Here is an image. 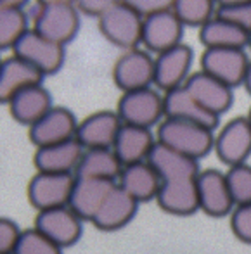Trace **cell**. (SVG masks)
I'll use <instances>...</instances> for the list:
<instances>
[{
	"mask_svg": "<svg viewBox=\"0 0 251 254\" xmlns=\"http://www.w3.org/2000/svg\"><path fill=\"white\" fill-rule=\"evenodd\" d=\"M156 140L192 159L206 157L215 147L213 130L198 123L165 118L158 125Z\"/></svg>",
	"mask_w": 251,
	"mask_h": 254,
	"instance_id": "1",
	"label": "cell"
},
{
	"mask_svg": "<svg viewBox=\"0 0 251 254\" xmlns=\"http://www.w3.org/2000/svg\"><path fill=\"white\" fill-rule=\"evenodd\" d=\"M142 26L144 17L123 0L99 17V30L102 37L127 51L137 49V45L142 44Z\"/></svg>",
	"mask_w": 251,
	"mask_h": 254,
	"instance_id": "2",
	"label": "cell"
},
{
	"mask_svg": "<svg viewBox=\"0 0 251 254\" xmlns=\"http://www.w3.org/2000/svg\"><path fill=\"white\" fill-rule=\"evenodd\" d=\"M116 113L123 125L141 128H153L165 120V99L154 88L123 92L118 101Z\"/></svg>",
	"mask_w": 251,
	"mask_h": 254,
	"instance_id": "3",
	"label": "cell"
},
{
	"mask_svg": "<svg viewBox=\"0 0 251 254\" xmlns=\"http://www.w3.org/2000/svg\"><path fill=\"white\" fill-rule=\"evenodd\" d=\"M80 28V10L75 3H49L38 5L33 17V30L42 37L66 45L75 38Z\"/></svg>",
	"mask_w": 251,
	"mask_h": 254,
	"instance_id": "4",
	"label": "cell"
},
{
	"mask_svg": "<svg viewBox=\"0 0 251 254\" xmlns=\"http://www.w3.org/2000/svg\"><path fill=\"white\" fill-rule=\"evenodd\" d=\"M75 180H77L75 175L37 171L28 184V201L37 211L68 206Z\"/></svg>",
	"mask_w": 251,
	"mask_h": 254,
	"instance_id": "5",
	"label": "cell"
},
{
	"mask_svg": "<svg viewBox=\"0 0 251 254\" xmlns=\"http://www.w3.org/2000/svg\"><path fill=\"white\" fill-rule=\"evenodd\" d=\"M12 54L35 66L44 76L57 73L66 59L64 45L42 37L33 28L19 38V42L12 47Z\"/></svg>",
	"mask_w": 251,
	"mask_h": 254,
	"instance_id": "6",
	"label": "cell"
},
{
	"mask_svg": "<svg viewBox=\"0 0 251 254\" xmlns=\"http://www.w3.org/2000/svg\"><path fill=\"white\" fill-rule=\"evenodd\" d=\"M85 221L70 206L38 211L35 216V228L56 242L61 249L75 246L84 234Z\"/></svg>",
	"mask_w": 251,
	"mask_h": 254,
	"instance_id": "7",
	"label": "cell"
},
{
	"mask_svg": "<svg viewBox=\"0 0 251 254\" xmlns=\"http://www.w3.org/2000/svg\"><path fill=\"white\" fill-rule=\"evenodd\" d=\"M213 151L229 168L245 164L251 156V125L248 118L238 116L227 121L215 135Z\"/></svg>",
	"mask_w": 251,
	"mask_h": 254,
	"instance_id": "8",
	"label": "cell"
},
{
	"mask_svg": "<svg viewBox=\"0 0 251 254\" xmlns=\"http://www.w3.org/2000/svg\"><path fill=\"white\" fill-rule=\"evenodd\" d=\"M113 80L121 92L148 88L154 83V57L142 49H130L114 63Z\"/></svg>",
	"mask_w": 251,
	"mask_h": 254,
	"instance_id": "9",
	"label": "cell"
},
{
	"mask_svg": "<svg viewBox=\"0 0 251 254\" xmlns=\"http://www.w3.org/2000/svg\"><path fill=\"white\" fill-rule=\"evenodd\" d=\"M196 184H198L199 194V211L211 218L231 216L236 202L232 199L225 173L215 168L201 170L196 178Z\"/></svg>",
	"mask_w": 251,
	"mask_h": 254,
	"instance_id": "10",
	"label": "cell"
},
{
	"mask_svg": "<svg viewBox=\"0 0 251 254\" xmlns=\"http://www.w3.org/2000/svg\"><path fill=\"white\" fill-rule=\"evenodd\" d=\"M194 54L185 44H178L168 51L156 54L154 57V85L161 92L173 90L184 87L187 78L191 76V66Z\"/></svg>",
	"mask_w": 251,
	"mask_h": 254,
	"instance_id": "11",
	"label": "cell"
},
{
	"mask_svg": "<svg viewBox=\"0 0 251 254\" xmlns=\"http://www.w3.org/2000/svg\"><path fill=\"white\" fill-rule=\"evenodd\" d=\"M250 59L245 49H204L201 69L218 78L231 88L245 83Z\"/></svg>",
	"mask_w": 251,
	"mask_h": 254,
	"instance_id": "12",
	"label": "cell"
},
{
	"mask_svg": "<svg viewBox=\"0 0 251 254\" xmlns=\"http://www.w3.org/2000/svg\"><path fill=\"white\" fill-rule=\"evenodd\" d=\"M78 121L68 107L54 106L45 116L28 128V137L35 147L61 144L77 137Z\"/></svg>",
	"mask_w": 251,
	"mask_h": 254,
	"instance_id": "13",
	"label": "cell"
},
{
	"mask_svg": "<svg viewBox=\"0 0 251 254\" xmlns=\"http://www.w3.org/2000/svg\"><path fill=\"white\" fill-rule=\"evenodd\" d=\"M121 127H123V121L120 120L116 111H97L78 123L75 138L80 142L85 151L113 149Z\"/></svg>",
	"mask_w": 251,
	"mask_h": 254,
	"instance_id": "14",
	"label": "cell"
},
{
	"mask_svg": "<svg viewBox=\"0 0 251 254\" xmlns=\"http://www.w3.org/2000/svg\"><path fill=\"white\" fill-rule=\"evenodd\" d=\"M184 87L204 109L215 116L227 113L234 102L232 88L203 69L192 73L184 83Z\"/></svg>",
	"mask_w": 251,
	"mask_h": 254,
	"instance_id": "15",
	"label": "cell"
},
{
	"mask_svg": "<svg viewBox=\"0 0 251 254\" xmlns=\"http://www.w3.org/2000/svg\"><path fill=\"white\" fill-rule=\"evenodd\" d=\"M184 24L173 10L153 14L144 17L142 26V44L149 52L161 54L182 44Z\"/></svg>",
	"mask_w": 251,
	"mask_h": 254,
	"instance_id": "16",
	"label": "cell"
},
{
	"mask_svg": "<svg viewBox=\"0 0 251 254\" xmlns=\"http://www.w3.org/2000/svg\"><path fill=\"white\" fill-rule=\"evenodd\" d=\"M137 209L139 202L116 184V187L111 190V194L104 201L99 213L92 220V225L100 232L121 230L134 220Z\"/></svg>",
	"mask_w": 251,
	"mask_h": 254,
	"instance_id": "17",
	"label": "cell"
},
{
	"mask_svg": "<svg viewBox=\"0 0 251 254\" xmlns=\"http://www.w3.org/2000/svg\"><path fill=\"white\" fill-rule=\"evenodd\" d=\"M84 152L85 149L80 145V142L77 138H71L61 144L38 147L33 156V164L37 171L75 175Z\"/></svg>",
	"mask_w": 251,
	"mask_h": 254,
	"instance_id": "18",
	"label": "cell"
},
{
	"mask_svg": "<svg viewBox=\"0 0 251 254\" xmlns=\"http://www.w3.org/2000/svg\"><path fill=\"white\" fill-rule=\"evenodd\" d=\"M148 163L156 170L160 178L163 182L173 180H194L201 173L198 159H192L189 156L173 151L167 145L156 142L153 147Z\"/></svg>",
	"mask_w": 251,
	"mask_h": 254,
	"instance_id": "19",
	"label": "cell"
},
{
	"mask_svg": "<svg viewBox=\"0 0 251 254\" xmlns=\"http://www.w3.org/2000/svg\"><path fill=\"white\" fill-rule=\"evenodd\" d=\"M77 178V177H75ZM118 182L94 180V178H77L71 192L68 206L78 214L84 221H90L95 218L104 201L111 194Z\"/></svg>",
	"mask_w": 251,
	"mask_h": 254,
	"instance_id": "20",
	"label": "cell"
},
{
	"mask_svg": "<svg viewBox=\"0 0 251 254\" xmlns=\"http://www.w3.org/2000/svg\"><path fill=\"white\" fill-rule=\"evenodd\" d=\"M156 202L165 213L173 216H191L199 211L198 184L194 180L163 182Z\"/></svg>",
	"mask_w": 251,
	"mask_h": 254,
	"instance_id": "21",
	"label": "cell"
},
{
	"mask_svg": "<svg viewBox=\"0 0 251 254\" xmlns=\"http://www.w3.org/2000/svg\"><path fill=\"white\" fill-rule=\"evenodd\" d=\"M165 99V118L184 120L191 123H198L215 131L220 123V116H215L204 109L201 104L185 90V87H178L163 94Z\"/></svg>",
	"mask_w": 251,
	"mask_h": 254,
	"instance_id": "22",
	"label": "cell"
},
{
	"mask_svg": "<svg viewBox=\"0 0 251 254\" xmlns=\"http://www.w3.org/2000/svg\"><path fill=\"white\" fill-rule=\"evenodd\" d=\"M44 74L17 56H10L0 64V101L7 104L17 92L40 85Z\"/></svg>",
	"mask_w": 251,
	"mask_h": 254,
	"instance_id": "23",
	"label": "cell"
},
{
	"mask_svg": "<svg viewBox=\"0 0 251 254\" xmlns=\"http://www.w3.org/2000/svg\"><path fill=\"white\" fill-rule=\"evenodd\" d=\"M7 106H9L10 116L19 125H24V127H28V128L37 123L42 116H45L54 107L52 95L49 94L47 88L42 87V83L17 92V94L7 102Z\"/></svg>",
	"mask_w": 251,
	"mask_h": 254,
	"instance_id": "24",
	"label": "cell"
},
{
	"mask_svg": "<svg viewBox=\"0 0 251 254\" xmlns=\"http://www.w3.org/2000/svg\"><path fill=\"white\" fill-rule=\"evenodd\" d=\"M161 184H163V180L148 161L123 166L120 180H118V185L127 194H130L139 204L156 201Z\"/></svg>",
	"mask_w": 251,
	"mask_h": 254,
	"instance_id": "25",
	"label": "cell"
},
{
	"mask_svg": "<svg viewBox=\"0 0 251 254\" xmlns=\"http://www.w3.org/2000/svg\"><path fill=\"white\" fill-rule=\"evenodd\" d=\"M156 142L158 140L154 138L149 128L123 125L113 145V151L118 156V159L121 161V164L128 166V164L148 161Z\"/></svg>",
	"mask_w": 251,
	"mask_h": 254,
	"instance_id": "26",
	"label": "cell"
},
{
	"mask_svg": "<svg viewBox=\"0 0 251 254\" xmlns=\"http://www.w3.org/2000/svg\"><path fill=\"white\" fill-rule=\"evenodd\" d=\"M248 40V31L217 14L199 28V42L204 49H245Z\"/></svg>",
	"mask_w": 251,
	"mask_h": 254,
	"instance_id": "27",
	"label": "cell"
},
{
	"mask_svg": "<svg viewBox=\"0 0 251 254\" xmlns=\"http://www.w3.org/2000/svg\"><path fill=\"white\" fill-rule=\"evenodd\" d=\"M121 171H123V164L113 149H88L82 156L75 177L118 182Z\"/></svg>",
	"mask_w": 251,
	"mask_h": 254,
	"instance_id": "28",
	"label": "cell"
},
{
	"mask_svg": "<svg viewBox=\"0 0 251 254\" xmlns=\"http://www.w3.org/2000/svg\"><path fill=\"white\" fill-rule=\"evenodd\" d=\"M215 0H175L173 12L184 26L201 28L217 14Z\"/></svg>",
	"mask_w": 251,
	"mask_h": 254,
	"instance_id": "29",
	"label": "cell"
},
{
	"mask_svg": "<svg viewBox=\"0 0 251 254\" xmlns=\"http://www.w3.org/2000/svg\"><path fill=\"white\" fill-rule=\"evenodd\" d=\"M28 17L23 9H0V47L12 49L28 33Z\"/></svg>",
	"mask_w": 251,
	"mask_h": 254,
	"instance_id": "30",
	"label": "cell"
},
{
	"mask_svg": "<svg viewBox=\"0 0 251 254\" xmlns=\"http://www.w3.org/2000/svg\"><path fill=\"white\" fill-rule=\"evenodd\" d=\"M227 177V184L231 189L232 199H234L236 206L251 202V166L248 163L238 164V166H231L225 171Z\"/></svg>",
	"mask_w": 251,
	"mask_h": 254,
	"instance_id": "31",
	"label": "cell"
},
{
	"mask_svg": "<svg viewBox=\"0 0 251 254\" xmlns=\"http://www.w3.org/2000/svg\"><path fill=\"white\" fill-rule=\"evenodd\" d=\"M14 254H63V249L33 227L23 230Z\"/></svg>",
	"mask_w": 251,
	"mask_h": 254,
	"instance_id": "32",
	"label": "cell"
},
{
	"mask_svg": "<svg viewBox=\"0 0 251 254\" xmlns=\"http://www.w3.org/2000/svg\"><path fill=\"white\" fill-rule=\"evenodd\" d=\"M231 230L238 241L251 244V202L234 207L231 213Z\"/></svg>",
	"mask_w": 251,
	"mask_h": 254,
	"instance_id": "33",
	"label": "cell"
},
{
	"mask_svg": "<svg viewBox=\"0 0 251 254\" xmlns=\"http://www.w3.org/2000/svg\"><path fill=\"white\" fill-rule=\"evenodd\" d=\"M217 16L238 24L239 28L251 33V2L238 3V5L217 7Z\"/></svg>",
	"mask_w": 251,
	"mask_h": 254,
	"instance_id": "34",
	"label": "cell"
},
{
	"mask_svg": "<svg viewBox=\"0 0 251 254\" xmlns=\"http://www.w3.org/2000/svg\"><path fill=\"white\" fill-rule=\"evenodd\" d=\"M21 230L16 221L9 218L0 220V254H14L17 248V242L21 239Z\"/></svg>",
	"mask_w": 251,
	"mask_h": 254,
	"instance_id": "35",
	"label": "cell"
},
{
	"mask_svg": "<svg viewBox=\"0 0 251 254\" xmlns=\"http://www.w3.org/2000/svg\"><path fill=\"white\" fill-rule=\"evenodd\" d=\"M130 7H134L142 17L153 16V14L173 10L175 0H123Z\"/></svg>",
	"mask_w": 251,
	"mask_h": 254,
	"instance_id": "36",
	"label": "cell"
},
{
	"mask_svg": "<svg viewBox=\"0 0 251 254\" xmlns=\"http://www.w3.org/2000/svg\"><path fill=\"white\" fill-rule=\"evenodd\" d=\"M120 2L121 0H75V5L80 12L87 14V16L100 17L104 12H107L111 7H114Z\"/></svg>",
	"mask_w": 251,
	"mask_h": 254,
	"instance_id": "37",
	"label": "cell"
},
{
	"mask_svg": "<svg viewBox=\"0 0 251 254\" xmlns=\"http://www.w3.org/2000/svg\"><path fill=\"white\" fill-rule=\"evenodd\" d=\"M28 0H0V9H23Z\"/></svg>",
	"mask_w": 251,
	"mask_h": 254,
	"instance_id": "38",
	"label": "cell"
},
{
	"mask_svg": "<svg viewBox=\"0 0 251 254\" xmlns=\"http://www.w3.org/2000/svg\"><path fill=\"white\" fill-rule=\"evenodd\" d=\"M218 7L224 5H238V3H245V2H251V0H215Z\"/></svg>",
	"mask_w": 251,
	"mask_h": 254,
	"instance_id": "39",
	"label": "cell"
},
{
	"mask_svg": "<svg viewBox=\"0 0 251 254\" xmlns=\"http://www.w3.org/2000/svg\"><path fill=\"white\" fill-rule=\"evenodd\" d=\"M245 88H246V92L251 95V61H250V66H248V71H246V78H245Z\"/></svg>",
	"mask_w": 251,
	"mask_h": 254,
	"instance_id": "40",
	"label": "cell"
},
{
	"mask_svg": "<svg viewBox=\"0 0 251 254\" xmlns=\"http://www.w3.org/2000/svg\"><path fill=\"white\" fill-rule=\"evenodd\" d=\"M38 5H49V3H75V0H37Z\"/></svg>",
	"mask_w": 251,
	"mask_h": 254,
	"instance_id": "41",
	"label": "cell"
},
{
	"mask_svg": "<svg viewBox=\"0 0 251 254\" xmlns=\"http://www.w3.org/2000/svg\"><path fill=\"white\" fill-rule=\"evenodd\" d=\"M246 118H248V121H250V125H251V107H250V113H248V116H246Z\"/></svg>",
	"mask_w": 251,
	"mask_h": 254,
	"instance_id": "42",
	"label": "cell"
},
{
	"mask_svg": "<svg viewBox=\"0 0 251 254\" xmlns=\"http://www.w3.org/2000/svg\"><path fill=\"white\" fill-rule=\"evenodd\" d=\"M248 47L251 49V33H250V40H248Z\"/></svg>",
	"mask_w": 251,
	"mask_h": 254,
	"instance_id": "43",
	"label": "cell"
}]
</instances>
